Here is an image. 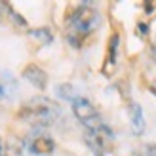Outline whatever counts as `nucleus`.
Returning <instances> with one entry per match:
<instances>
[{
  "label": "nucleus",
  "mask_w": 156,
  "mask_h": 156,
  "mask_svg": "<svg viewBox=\"0 0 156 156\" xmlns=\"http://www.w3.org/2000/svg\"><path fill=\"white\" fill-rule=\"evenodd\" d=\"M99 23H101V15L91 4H88V2L76 4L65 15L67 42L71 44L73 48H80L84 38L88 34H91L93 30L99 27Z\"/></svg>",
  "instance_id": "1"
},
{
  "label": "nucleus",
  "mask_w": 156,
  "mask_h": 156,
  "mask_svg": "<svg viewBox=\"0 0 156 156\" xmlns=\"http://www.w3.org/2000/svg\"><path fill=\"white\" fill-rule=\"evenodd\" d=\"M17 118L36 128H48L61 118V107L55 101H51L44 95H38V97L29 99L19 108Z\"/></svg>",
  "instance_id": "2"
},
{
  "label": "nucleus",
  "mask_w": 156,
  "mask_h": 156,
  "mask_svg": "<svg viewBox=\"0 0 156 156\" xmlns=\"http://www.w3.org/2000/svg\"><path fill=\"white\" fill-rule=\"evenodd\" d=\"M84 141L88 145V149L93 152V156H107L111 152V145L114 141V133L105 122H101L99 126L84 131Z\"/></svg>",
  "instance_id": "3"
},
{
  "label": "nucleus",
  "mask_w": 156,
  "mask_h": 156,
  "mask_svg": "<svg viewBox=\"0 0 156 156\" xmlns=\"http://www.w3.org/2000/svg\"><path fill=\"white\" fill-rule=\"evenodd\" d=\"M71 108H73V114L76 116V120L80 122L86 129H91V128H95V126H99V124L103 122L101 114L97 112V108L93 107V103L90 99H86V97L78 95L71 103Z\"/></svg>",
  "instance_id": "4"
},
{
  "label": "nucleus",
  "mask_w": 156,
  "mask_h": 156,
  "mask_svg": "<svg viewBox=\"0 0 156 156\" xmlns=\"http://www.w3.org/2000/svg\"><path fill=\"white\" fill-rule=\"evenodd\" d=\"M21 76L25 78L27 82L33 84L36 90H46V86H48V74H46V71L42 67L34 65V63H30V65H27L23 69Z\"/></svg>",
  "instance_id": "5"
},
{
  "label": "nucleus",
  "mask_w": 156,
  "mask_h": 156,
  "mask_svg": "<svg viewBox=\"0 0 156 156\" xmlns=\"http://www.w3.org/2000/svg\"><path fill=\"white\" fill-rule=\"evenodd\" d=\"M118 46H120V34L114 33L108 38V48H107V55H105V63H103V74L111 76L112 69L116 67V57H118Z\"/></svg>",
  "instance_id": "6"
},
{
  "label": "nucleus",
  "mask_w": 156,
  "mask_h": 156,
  "mask_svg": "<svg viewBox=\"0 0 156 156\" xmlns=\"http://www.w3.org/2000/svg\"><path fill=\"white\" fill-rule=\"evenodd\" d=\"M29 151L33 154H38V156H48L55 151V141L50 135H36L29 143Z\"/></svg>",
  "instance_id": "7"
},
{
  "label": "nucleus",
  "mask_w": 156,
  "mask_h": 156,
  "mask_svg": "<svg viewBox=\"0 0 156 156\" xmlns=\"http://www.w3.org/2000/svg\"><path fill=\"white\" fill-rule=\"evenodd\" d=\"M129 126H131L133 135H143L145 133V116H143V108L139 103L129 105Z\"/></svg>",
  "instance_id": "8"
},
{
  "label": "nucleus",
  "mask_w": 156,
  "mask_h": 156,
  "mask_svg": "<svg viewBox=\"0 0 156 156\" xmlns=\"http://www.w3.org/2000/svg\"><path fill=\"white\" fill-rule=\"evenodd\" d=\"M29 34L34 38V40H38L42 46H50L53 42V34L51 30L48 27H38V29H29Z\"/></svg>",
  "instance_id": "9"
},
{
  "label": "nucleus",
  "mask_w": 156,
  "mask_h": 156,
  "mask_svg": "<svg viewBox=\"0 0 156 156\" xmlns=\"http://www.w3.org/2000/svg\"><path fill=\"white\" fill-rule=\"evenodd\" d=\"M55 93H57V97H61L63 101H71V103L78 97L76 93H74V88H73L71 84H59L57 88H55Z\"/></svg>",
  "instance_id": "10"
},
{
  "label": "nucleus",
  "mask_w": 156,
  "mask_h": 156,
  "mask_svg": "<svg viewBox=\"0 0 156 156\" xmlns=\"http://www.w3.org/2000/svg\"><path fill=\"white\" fill-rule=\"evenodd\" d=\"M6 15L13 21V25H15V27H23V29H27V21H25V17L15 12L13 8H12V4H8V6H6Z\"/></svg>",
  "instance_id": "11"
},
{
  "label": "nucleus",
  "mask_w": 156,
  "mask_h": 156,
  "mask_svg": "<svg viewBox=\"0 0 156 156\" xmlns=\"http://www.w3.org/2000/svg\"><path fill=\"white\" fill-rule=\"evenodd\" d=\"M135 156H156V143H149V145L139 147Z\"/></svg>",
  "instance_id": "12"
},
{
  "label": "nucleus",
  "mask_w": 156,
  "mask_h": 156,
  "mask_svg": "<svg viewBox=\"0 0 156 156\" xmlns=\"http://www.w3.org/2000/svg\"><path fill=\"white\" fill-rule=\"evenodd\" d=\"M139 33L141 34H149V25H147V23H139Z\"/></svg>",
  "instance_id": "13"
},
{
  "label": "nucleus",
  "mask_w": 156,
  "mask_h": 156,
  "mask_svg": "<svg viewBox=\"0 0 156 156\" xmlns=\"http://www.w3.org/2000/svg\"><path fill=\"white\" fill-rule=\"evenodd\" d=\"M6 6H8V2H0V21L6 15Z\"/></svg>",
  "instance_id": "14"
},
{
  "label": "nucleus",
  "mask_w": 156,
  "mask_h": 156,
  "mask_svg": "<svg viewBox=\"0 0 156 156\" xmlns=\"http://www.w3.org/2000/svg\"><path fill=\"white\" fill-rule=\"evenodd\" d=\"M4 95H6V90H4V86L0 84V99H4Z\"/></svg>",
  "instance_id": "15"
},
{
  "label": "nucleus",
  "mask_w": 156,
  "mask_h": 156,
  "mask_svg": "<svg viewBox=\"0 0 156 156\" xmlns=\"http://www.w3.org/2000/svg\"><path fill=\"white\" fill-rule=\"evenodd\" d=\"M151 55H152V59L156 61V46H152V51H151Z\"/></svg>",
  "instance_id": "16"
},
{
  "label": "nucleus",
  "mask_w": 156,
  "mask_h": 156,
  "mask_svg": "<svg viewBox=\"0 0 156 156\" xmlns=\"http://www.w3.org/2000/svg\"><path fill=\"white\" fill-rule=\"evenodd\" d=\"M0 156H2V143H0Z\"/></svg>",
  "instance_id": "17"
}]
</instances>
